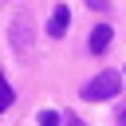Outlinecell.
I'll use <instances>...</instances> for the list:
<instances>
[{
	"label": "cell",
	"instance_id": "obj_2",
	"mask_svg": "<svg viewBox=\"0 0 126 126\" xmlns=\"http://www.w3.org/2000/svg\"><path fill=\"white\" fill-rule=\"evenodd\" d=\"M8 39H12V47H16L20 55L32 47V16H28V12H20V16L12 20V35H8Z\"/></svg>",
	"mask_w": 126,
	"mask_h": 126
},
{
	"label": "cell",
	"instance_id": "obj_1",
	"mask_svg": "<svg viewBox=\"0 0 126 126\" xmlns=\"http://www.w3.org/2000/svg\"><path fill=\"white\" fill-rule=\"evenodd\" d=\"M118 91H122V75L106 67V71H98L94 79H87V83L79 87V98H83V102H106V98H114Z\"/></svg>",
	"mask_w": 126,
	"mask_h": 126
},
{
	"label": "cell",
	"instance_id": "obj_8",
	"mask_svg": "<svg viewBox=\"0 0 126 126\" xmlns=\"http://www.w3.org/2000/svg\"><path fill=\"white\" fill-rule=\"evenodd\" d=\"M87 4H91V8H98V12L106 8V0H87Z\"/></svg>",
	"mask_w": 126,
	"mask_h": 126
},
{
	"label": "cell",
	"instance_id": "obj_6",
	"mask_svg": "<svg viewBox=\"0 0 126 126\" xmlns=\"http://www.w3.org/2000/svg\"><path fill=\"white\" fill-rule=\"evenodd\" d=\"M35 126H63V114L59 110H39L35 114Z\"/></svg>",
	"mask_w": 126,
	"mask_h": 126
},
{
	"label": "cell",
	"instance_id": "obj_4",
	"mask_svg": "<svg viewBox=\"0 0 126 126\" xmlns=\"http://www.w3.org/2000/svg\"><path fill=\"white\" fill-rule=\"evenodd\" d=\"M110 39H114V28H110V24H98V28L91 32V43H87L91 55H102V51L110 47Z\"/></svg>",
	"mask_w": 126,
	"mask_h": 126
},
{
	"label": "cell",
	"instance_id": "obj_5",
	"mask_svg": "<svg viewBox=\"0 0 126 126\" xmlns=\"http://www.w3.org/2000/svg\"><path fill=\"white\" fill-rule=\"evenodd\" d=\"M12 102H16V91H12V83H8L4 75H0V114H4V110H8Z\"/></svg>",
	"mask_w": 126,
	"mask_h": 126
},
{
	"label": "cell",
	"instance_id": "obj_7",
	"mask_svg": "<svg viewBox=\"0 0 126 126\" xmlns=\"http://www.w3.org/2000/svg\"><path fill=\"white\" fill-rule=\"evenodd\" d=\"M63 126H87V122H83L79 114H63Z\"/></svg>",
	"mask_w": 126,
	"mask_h": 126
},
{
	"label": "cell",
	"instance_id": "obj_3",
	"mask_svg": "<svg viewBox=\"0 0 126 126\" xmlns=\"http://www.w3.org/2000/svg\"><path fill=\"white\" fill-rule=\"evenodd\" d=\"M67 24H71L67 4H55V8H51V20H47V35H51V39H63V35H67Z\"/></svg>",
	"mask_w": 126,
	"mask_h": 126
},
{
	"label": "cell",
	"instance_id": "obj_9",
	"mask_svg": "<svg viewBox=\"0 0 126 126\" xmlns=\"http://www.w3.org/2000/svg\"><path fill=\"white\" fill-rule=\"evenodd\" d=\"M118 126H126V106H122V110H118Z\"/></svg>",
	"mask_w": 126,
	"mask_h": 126
}]
</instances>
